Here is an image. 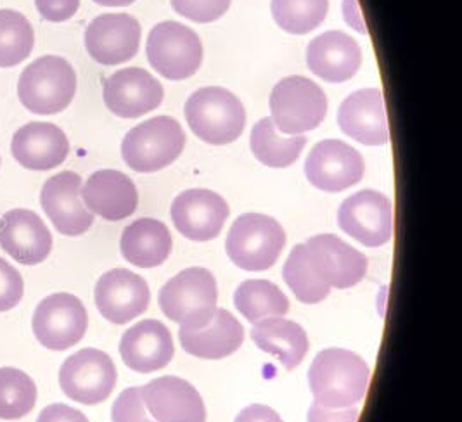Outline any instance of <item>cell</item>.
<instances>
[{
    "mask_svg": "<svg viewBox=\"0 0 462 422\" xmlns=\"http://www.w3.org/2000/svg\"><path fill=\"white\" fill-rule=\"evenodd\" d=\"M369 381L367 362L341 348H328L317 353L309 371L314 403L326 408L356 407L365 399Z\"/></svg>",
    "mask_w": 462,
    "mask_h": 422,
    "instance_id": "cell-1",
    "label": "cell"
},
{
    "mask_svg": "<svg viewBox=\"0 0 462 422\" xmlns=\"http://www.w3.org/2000/svg\"><path fill=\"white\" fill-rule=\"evenodd\" d=\"M184 115L190 130L213 146L236 142L246 127L245 106L222 87L196 90L186 103Z\"/></svg>",
    "mask_w": 462,
    "mask_h": 422,
    "instance_id": "cell-2",
    "label": "cell"
},
{
    "mask_svg": "<svg viewBox=\"0 0 462 422\" xmlns=\"http://www.w3.org/2000/svg\"><path fill=\"white\" fill-rule=\"evenodd\" d=\"M77 73L61 56H42L28 64L18 80V97L33 115H58L73 103Z\"/></svg>",
    "mask_w": 462,
    "mask_h": 422,
    "instance_id": "cell-3",
    "label": "cell"
},
{
    "mask_svg": "<svg viewBox=\"0 0 462 422\" xmlns=\"http://www.w3.org/2000/svg\"><path fill=\"white\" fill-rule=\"evenodd\" d=\"M217 280L207 269L192 267L171 277L160 291L162 312L182 329H201L217 312Z\"/></svg>",
    "mask_w": 462,
    "mask_h": 422,
    "instance_id": "cell-4",
    "label": "cell"
},
{
    "mask_svg": "<svg viewBox=\"0 0 462 422\" xmlns=\"http://www.w3.org/2000/svg\"><path fill=\"white\" fill-rule=\"evenodd\" d=\"M286 246V233L277 220L260 213L241 215L227 234L226 252L241 271L263 272L275 265Z\"/></svg>",
    "mask_w": 462,
    "mask_h": 422,
    "instance_id": "cell-5",
    "label": "cell"
},
{
    "mask_svg": "<svg viewBox=\"0 0 462 422\" xmlns=\"http://www.w3.org/2000/svg\"><path fill=\"white\" fill-rule=\"evenodd\" d=\"M186 148V133L170 116H156L132 128L122 142L126 167L152 173L170 167Z\"/></svg>",
    "mask_w": 462,
    "mask_h": 422,
    "instance_id": "cell-6",
    "label": "cell"
},
{
    "mask_svg": "<svg viewBox=\"0 0 462 422\" xmlns=\"http://www.w3.org/2000/svg\"><path fill=\"white\" fill-rule=\"evenodd\" d=\"M273 122L286 135H303L320 127L328 115L324 90L305 77H288L273 87Z\"/></svg>",
    "mask_w": 462,
    "mask_h": 422,
    "instance_id": "cell-7",
    "label": "cell"
},
{
    "mask_svg": "<svg viewBox=\"0 0 462 422\" xmlns=\"http://www.w3.org/2000/svg\"><path fill=\"white\" fill-rule=\"evenodd\" d=\"M149 64L169 80H186L203 63V43L189 26L177 22L156 24L146 45Z\"/></svg>",
    "mask_w": 462,
    "mask_h": 422,
    "instance_id": "cell-8",
    "label": "cell"
},
{
    "mask_svg": "<svg viewBox=\"0 0 462 422\" xmlns=\"http://www.w3.org/2000/svg\"><path fill=\"white\" fill-rule=\"evenodd\" d=\"M88 316L84 303L69 293L47 296L37 305L32 329L43 348L64 352L84 339Z\"/></svg>",
    "mask_w": 462,
    "mask_h": 422,
    "instance_id": "cell-9",
    "label": "cell"
},
{
    "mask_svg": "<svg viewBox=\"0 0 462 422\" xmlns=\"http://www.w3.org/2000/svg\"><path fill=\"white\" fill-rule=\"evenodd\" d=\"M118 380L111 357L96 348H84L64 360L60 386L64 395L84 405H97L109 399Z\"/></svg>",
    "mask_w": 462,
    "mask_h": 422,
    "instance_id": "cell-10",
    "label": "cell"
},
{
    "mask_svg": "<svg viewBox=\"0 0 462 422\" xmlns=\"http://www.w3.org/2000/svg\"><path fill=\"white\" fill-rule=\"evenodd\" d=\"M337 225L367 248L384 246L393 235L392 201L378 190H360L339 206Z\"/></svg>",
    "mask_w": 462,
    "mask_h": 422,
    "instance_id": "cell-11",
    "label": "cell"
},
{
    "mask_svg": "<svg viewBox=\"0 0 462 422\" xmlns=\"http://www.w3.org/2000/svg\"><path fill=\"white\" fill-rule=\"evenodd\" d=\"M305 252L314 274L329 288H354L367 274V258L333 234L310 237Z\"/></svg>",
    "mask_w": 462,
    "mask_h": 422,
    "instance_id": "cell-12",
    "label": "cell"
},
{
    "mask_svg": "<svg viewBox=\"0 0 462 422\" xmlns=\"http://www.w3.org/2000/svg\"><path fill=\"white\" fill-rule=\"evenodd\" d=\"M364 171L365 163L357 149L337 139L319 142L305 161L309 182L324 192H341L356 186Z\"/></svg>",
    "mask_w": 462,
    "mask_h": 422,
    "instance_id": "cell-13",
    "label": "cell"
},
{
    "mask_svg": "<svg viewBox=\"0 0 462 422\" xmlns=\"http://www.w3.org/2000/svg\"><path fill=\"white\" fill-rule=\"evenodd\" d=\"M82 177L75 171H61L45 180L41 192V205L56 231L77 237L94 225V213L82 201Z\"/></svg>",
    "mask_w": 462,
    "mask_h": 422,
    "instance_id": "cell-14",
    "label": "cell"
},
{
    "mask_svg": "<svg viewBox=\"0 0 462 422\" xmlns=\"http://www.w3.org/2000/svg\"><path fill=\"white\" fill-rule=\"evenodd\" d=\"M229 205L217 192L208 189H189L179 194L170 208L175 229L196 243H207L222 233Z\"/></svg>",
    "mask_w": 462,
    "mask_h": 422,
    "instance_id": "cell-15",
    "label": "cell"
},
{
    "mask_svg": "<svg viewBox=\"0 0 462 422\" xmlns=\"http://www.w3.org/2000/svg\"><path fill=\"white\" fill-rule=\"evenodd\" d=\"M141 24L130 14H103L85 30V49L96 63L118 66L139 52Z\"/></svg>",
    "mask_w": 462,
    "mask_h": 422,
    "instance_id": "cell-16",
    "label": "cell"
},
{
    "mask_svg": "<svg viewBox=\"0 0 462 422\" xmlns=\"http://www.w3.org/2000/svg\"><path fill=\"white\" fill-rule=\"evenodd\" d=\"M94 299L106 320L115 326H124L146 312L151 293L141 275L125 269H115L97 280Z\"/></svg>",
    "mask_w": 462,
    "mask_h": 422,
    "instance_id": "cell-17",
    "label": "cell"
},
{
    "mask_svg": "<svg viewBox=\"0 0 462 422\" xmlns=\"http://www.w3.org/2000/svg\"><path fill=\"white\" fill-rule=\"evenodd\" d=\"M105 105L120 118H139L158 109L165 92L162 84L143 68H124L105 82Z\"/></svg>",
    "mask_w": 462,
    "mask_h": 422,
    "instance_id": "cell-18",
    "label": "cell"
},
{
    "mask_svg": "<svg viewBox=\"0 0 462 422\" xmlns=\"http://www.w3.org/2000/svg\"><path fill=\"white\" fill-rule=\"evenodd\" d=\"M52 234L32 210L14 208L0 218V248L22 265H39L52 252Z\"/></svg>",
    "mask_w": 462,
    "mask_h": 422,
    "instance_id": "cell-19",
    "label": "cell"
},
{
    "mask_svg": "<svg viewBox=\"0 0 462 422\" xmlns=\"http://www.w3.org/2000/svg\"><path fill=\"white\" fill-rule=\"evenodd\" d=\"M147 412L158 422H207L205 401L188 381L165 376L141 388Z\"/></svg>",
    "mask_w": 462,
    "mask_h": 422,
    "instance_id": "cell-20",
    "label": "cell"
},
{
    "mask_svg": "<svg viewBox=\"0 0 462 422\" xmlns=\"http://www.w3.org/2000/svg\"><path fill=\"white\" fill-rule=\"evenodd\" d=\"M341 132L364 146H383L390 141L384 99L379 88L350 94L337 109Z\"/></svg>",
    "mask_w": 462,
    "mask_h": 422,
    "instance_id": "cell-21",
    "label": "cell"
},
{
    "mask_svg": "<svg viewBox=\"0 0 462 422\" xmlns=\"http://www.w3.org/2000/svg\"><path fill=\"white\" fill-rule=\"evenodd\" d=\"M11 154L23 169L47 171L66 161L69 141L63 130L54 124L30 122L14 132Z\"/></svg>",
    "mask_w": 462,
    "mask_h": 422,
    "instance_id": "cell-22",
    "label": "cell"
},
{
    "mask_svg": "<svg viewBox=\"0 0 462 422\" xmlns=\"http://www.w3.org/2000/svg\"><path fill=\"white\" fill-rule=\"evenodd\" d=\"M82 201L87 210L109 222H120L134 215L139 205L135 184L118 170H99L82 186Z\"/></svg>",
    "mask_w": 462,
    "mask_h": 422,
    "instance_id": "cell-23",
    "label": "cell"
},
{
    "mask_svg": "<svg viewBox=\"0 0 462 422\" xmlns=\"http://www.w3.org/2000/svg\"><path fill=\"white\" fill-rule=\"evenodd\" d=\"M120 355L135 372L147 374L167 367L175 355L169 327L152 318L132 326L120 341Z\"/></svg>",
    "mask_w": 462,
    "mask_h": 422,
    "instance_id": "cell-24",
    "label": "cell"
},
{
    "mask_svg": "<svg viewBox=\"0 0 462 422\" xmlns=\"http://www.w3.org/2000/svg\"><path fill=\"white\" fill-rule=\"evenodd\" d=\"M309 69L329 84H343L357 75L362 64L358 43L343 32H326L307 47Z\"/></svg>",
    "mask_w": 462,
    "mask_h": 422,
    "instance_id": "cell-25",
    "label": "cell"
},
{
    "mask_svg": "<svg viewBox=\"0 0 462 422\" xmlns=\"http://www.w3.org/2000/svg\"><path fill=\"white\" fill-rule=\"evenodd\" d=\"M179 339L186 353L192 357L226 359L241 348L245 341V329L231 312L217 308L215 316L205 327L192 331L180 327Z\"/></svg>",
    "mask_w": 462,
    "mask_h": 422,
    "instance_id": "cell-26",
    "label": "cell"
},
{
    "mask_svg": "<svg viewBox=\"0 0 462 422\" xmlns=\"http://www.w3.org/2000/svg\"><path fill=\"white\" fill-rule=\"evenodd\" d=\"M173 241L169 227L154 218H141L126 227L120 250L128 263L139 269H152L165 263L171 254Z\"/></svg>",
    "mask_w": 462,
    "mask_h": 422,
    "instance_id": "cell-27",
    "label": "cell"
},
{
    "mask_svg": "<svg viewBox=\"0 0 462 422\" xmlns=\"http://www.w3.org/2000/svg\"><path fill=\"white\" fill-rule=\"evenodd\" d=\"M252 339L262 352L271 353L288 371L298 367L309 352L305 329L282 316H269L253 324Z\"/></svg>",
    "mask_w": 462,
    "mask_h": 422,
    "instance_id": "cell-28",
    "label": "cell"
},
{
    "mask_svg": "<svg viewBox=\"0 0 462 422\" xmlns=\"http://www.w3.org/2000/svg\"><path fill=\"white\" fill-rule=\"evenodd\" d=\"M307 144V137H281L273 118H262L252 130L250 146L254 158L271 169L291 167Z\"/></svg>",
    "mask_w": 462,
    "mask_h": 422,
    "instance_id": "cell-29",
    "label": "cell"
},
{
    "mask_svg": "<svg viewBox=\"0 0 462 422\" xmlns=\"http://www.w3.org/2000/svg\"><path fill=\"white\" fill-rule=\"evenodd\" d=\"M236 308L256 324L269 316H284L290 312V299L269 280L254 279L243 282L234 295Z\"/></svg>",
    "mask_w": 462,
    "mask_h": 422,
    "instance_id": "cell-30",
    "label": "cell"
},
{
    "mask_svg": "<svg viewBox=\"0 0 462 422\" xmlns=\"http://www.w3.org/2000/svg\"><path fill=\"white\" fill-rule=\"evenodd\" d=\"M35 32L28 18L14 9H0V68H14L28 60Z\"/></svg>",
    "mask_w": 462,
    "mask_h": 422,
    "instance_id": "cell-31",
    "label": "cell"
},
{
    "mask_svg": "<svg viewBox=\"0 0 462 422\" xmlns=\"http://www.w3.org/2000/svg\"><path fill=\"white\" fill-rule=\"evenodd\" d=\"M37 403V384L16 367H0V419L18 421Z\"/></svg>",
    "mask_w": 462,
    "mask_h": 422,
    "instance_id": "cell-32",
    "label": "cell"
},
{
    "mask_svg": "<svg viewBox=\"0 0 462 422\" xmlns=\"http://www.w3.org/2000/svg\"><path fill=\"white\" fill-rule=\"evenodd\" d=\"M271 9L273 20L284 32L307 35L326 20L329 0H273Z\"/></svg>",
    "mask_w": 462,
    "mask_h": 422,
    "instance_id": "cell-33",
    "label": "cell"
},
{
    "mask_svg": "<svg viewBox=\"0 0 462 422\" xmlns=\"http://www.w3.org/2000/svg\"><path fill=\"white\" fill-rule=\"evenodd\" d=\"M282 275L296 299L301 303L316 305L324 301L331 293V288L314 274L307 258L305 244H296L291 250L284 263Z\"/></svg>",
    "mask_w": 462,
    "mask_h": 422,
    "instance_id": "cell-34",
    "label": "cell"
},
{
    "mask_svg": "<svg viewBox=\"0 0 462 422\" xmlns=\"http://www.w3.org/2000/svg\"><path fill=\"white\" fill-rule=\"evenodd\" d=\"M177 14L190 22L213 23L220 20L231 7L232 0H170Z\"/></svg>",
    "mask_w": 462,
    "mask_h": 422,
    "instance_id": "cell-35",
    "label": "cell"
},
{
    "mask_svg": "<svg viewBox=\"0 0 462 422\" xmlns=\"http://www.w3.org/2000/svg\"><path fill=\"white\" fill-rule=\"evenodd\" d=\"M113 422H158L147 412L141 388H128L118 395L111 408Z\"/></svg>",
    "mask_w": 462,
    "mask_h": 422,
    "instance_id": "cell-36",
    "label": "cell"
},
{
    "mask_svg": "<svg viewBox=\"0 0 462 422\" xmlns=\"http://www.w3.org/2000/svg\"><path fill=\"white\" fill-rule=\"evenodd\" d=\"M24 295L23 277L7 260L0 258V314L20 305Z\"/></svg>",
    "mask_w": 462,
    "mask_h": 422,
    "instance_id": "cell-37",
    "label": "cell"
},
{
    "mask_svg": "<svg viewBox=\"0 0 462 422\" xmlns=\"http://www.w3.org/2000/svg\"><path fill=\"white\" fill-rule=\"evenodd\" d=\"M35 7L45 22L64 23L79 13L80 0H35Z\"/></svg>",
    "mask_w": 462,
    "mask_h": 422,
    "instance_id": "cell-38",
    "label": "cell"
},
{
    "mask_svg": "<svg viewBox=\"0 0 462 422\" xmlns=\"http://www.w3.org/2000/svg\"><path fill=\"white\" fill-rule=\"evenodd\" d=\"M360 410L357 407H348V408H326L314 403L309 408V422H357Z\"/></svg>",
    "mask_w": 462,
    "mask_h": 422,
    "instance_id": "cell-39",
    "label": "cell"
},
{
    "mask_svg": "<svg viewBox=\"0 0 462 422\" xmlns=\"http://www.w3.org/2000/svg\"><path fill=\"white\" fill-rule=\"evenodd\" d=\"M37 422H88L84 412L71 408L64 403H52L45 407Z\"/></svg>",
    "mask_w": 462,
    "mask_h": 422,
    "instance_id": "cell-40",
    "label": "cell"
},
{
    "mask_svg": "<svg viewBox=\"0 0 462 422\" xmlns=\"http://www.w3.org/2000/svg\"><path fill=\"white\" fill-rule=\"evenodd\" d=\"M236 422H284L281 416L267 405H250L239 412Z\"/></svg>",
    "mask_w": 462,
    "mask_h": 422,
    "instance_id": "cell-41",
    "label": "cell"
},
{
    "mask_svg": "<svg viewBox=\"0 0 462 422\" xmlns=\"http://www.w3.org/2000/svg\"><path fill=\"white\" fill-rule=\"evenodd\" d=\"M92 2H96L99 5H105V7H125V5L134 4L135 0H92Z\"/></svg>",
    "mask_w": 462,
    "mask_h": 422,
    "instance_id": "cell-42",
    "label": "cell"
},
{
    "mask_svg": "<svg viewBox=\"0 0 462 422\" xmlns=\"http://www.w3.org/2000/svg\"><path fill=\"white\" fill-rule=\"evenodd\" d=\"M0 165H2V160H0Z\"/></svg>",
    "mask_w": 462,
    "mask_h": 422,
    "instance_id": "cell-43",
    "label": "cell"
}]
</instances>
